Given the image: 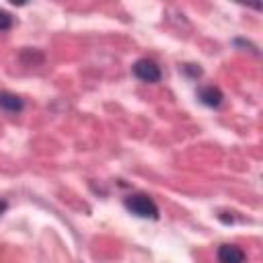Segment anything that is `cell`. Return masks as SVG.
Masks as SVG:
<instances>
[{"label":"cell","mask_w":263,"mask_h":263,"mask_svg":"<svg viewBox=\"0 0 263 263\" xmlns=\"http://www.w3.org/2000/svg\"><path fill=\"white\" fill-rule=\"evenodd\" d=\"M12 27V16L6 10H0V31H8Z\"/></svg>","instance_id":"52a82bcc"},{"label":"cell","mask_w":263,"mask_h":263,"mask_svg":"<svg viewBox=\"0 0 263 263\" xmlns=\"http://www.w3.org/2000/svg\"><path fill=\"white\" fill-rule=\"evenodd\" d=\"M183 72H185L187 76H191V78H199V76H201V68L195 66V64H185V66H183Z\"/></svg>","instance_id":"ba28073f"},{"label":"cell","mask_w":263,"mask_h":263,"mask_svg":"<svg viewBox=\"0 0 263 263\" xmlns=\"http://www.w3.org/2000/svg\"><path fill=\"white\" fill-rule=\"evenodd\" d=\"M0 109L6 113H12V115L21 113L25 109V101L10 90H0Z\"/></svg>","instance_id":"5b68a950"},{"label":"cell","mask_w":263,"mask_h":263,"mask_svg":"<svg viewBox=\"0 0 263 263\" xmlns=\"http://www.w3.org/2000/svg\"><path fill=\"white\" fill-rule=\"evenodd\" d=\"M21 55H25V58L29 55V60H25V64H27V66H37V64H41V62H43V53H41V51H37V49H31V47H25Z\"/></svg>","instance_id":"8992f818"},{"label":"cell","mask_w":263,"mask_h":263,"mask_svg":"<svg viewBox=\"0 0 263 263\" xmlns=\"http://www.w3.org/2000/svg\"><path fill=\"white\" fill-rule=\"evenodd\" d=\"M134 76L142 82H148V84H154L162 78V72H160V66L154 62V60H148V58H140L136 64H134Z\"/></svg>","instance_id":"7a4b0ae2"},{"label":"cell","mask_w":263,"mask_h":263,"mask_svg":"<svg viewBox=\"0 0 263 263\" xmlns=\"http://www.w3.org/2000/svg\"><path fill=\"white\" fill-rule=\"evenodd\" d=\"M197 99H199L201 105H205V107H210V109H216V107L222 105L224 92H222L218 86H214V84H205V86H201V88L197 90Z\"/></svg>","instance_id":"3957f363"},{"label":"cell","mask_w":263,"mask_h":263,"mask_svg":"<svg viewBox=\"0 0 263 263\" xmlns=\"http://www.w3.org/2000/svg\"><path fill=\"white\" fill-rule=\"evenodd\" d=\"M123 203H125L127 212H132V214L138 216V218H150V220H156V218H158V205H156V201H154L150 195H146V193L127 195Z\"/></svg>","instance_id":"6da1fadb"},{"label":"cell","mask_w":263,"mask_h":263,"mask_svg":"<svg viewBox=\"0 0 263 263\" xmlns=\"http://www.w3.org/2000/svg\"><path fill=\"white\" fill-rule=\"evenodd\" d=\"M8 208V203L4 201V199H0V214H4V210Z\"/></svg>","instance_id":"9c48e42d"},{"label":"cell","mask_w":263,"mask_h":263,"mask_svg":"<svg viewBox=\"0 0 263 263\" xmlns=\"http://www.w3.org/2000/svg\"><path fill=\"white\" fill-rule=\"evenodd\" d=\"M216 255L218 263H245V251L236 245H220Z\"/></svg>","instance_id":"277c9868"}]
</instances>
